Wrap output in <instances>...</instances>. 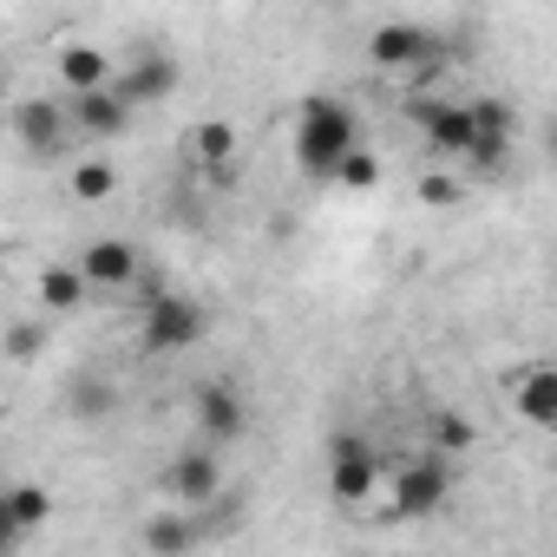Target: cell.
<instances>
[{
    "label": "cell",
    "instance_id": "6da1fadb",
    "mask_svg": "<svg viewBox=\"0 0 557 557\" xmlns=\"http://www.w3.org/2000/svg\"><path fill=\"white\" fill-rule=\"evenodd\" d=\"M348 151H355V112L342 99H329V92L302 99V112H296V158H302V171L309 177H335V164Z\"/></svg>",
    "mask_w": 557,
    "mask_h": 557
},
{
    "label": "cell",
    "instance_id": "7a4b0ae2",
    "mask_svg": "<svg viewBox=\"0 0 557 557\" xmlns=\"http://www.w3.org/2000/svg\"><path fill=\"white\" fill-rule=\"evenodd\" d=\"M203 329H210V315H203V302H190V296L151 289L145 309H138V348H145V355H190V348L203 342Z\"/></svg>",
    "mask_w": 557,
    "mask_h": 557
},
{
    "label": "cell",
    "instance_id": "3957f363",
    "mask_svg": "<svg viewBox=\"0 0 557 557\" xmlns=\"http://www.w3.org/2000/svg\"><path fill=\"white\" fill-rule=\"evenodd\" d=\"M446 498H453V459L420 453V459H407V466L394 472V498H387V511H394V518H426V511H440Z\"/></svg>",
    "mask_w": 557,
    "mask_h": 557
},
{
    "label": "cell",
    "instance_id": "277c9868",
    "mask_svg": "<svg viewBox=\"0 0 557 557\" xmlns=\"http://www.w3.org/2000/svg\"><path fill=\"white\" fill-rule=\"evenodd\" d=\"M14 138H21V151H27L34 164H53V158L66 151V138H73L66 99H21V106H14Z\"/></svg>",
    "mask_w": 557,
    "mask_h": 557
},
{
    "label": "cell",
    "instance_id": "5b68a950",
    "mask_svg": "<svg viewBox=\"0 0 557 557\" xmlns=\"http://www.w3.org/2000/svg\"><path fill=\"white\" fill-rule=\"evenodd\" d=\"M190 420H197V433H203L210 446H236V440L249 433V400H243L230 381H203V387L190 394Z\"/></svg>",
    "mask_w": 557,
    "mask_h": 557
},
{
    "label": "cell",
    "instance_id": "8992f818",
    "mask_svg": "<svg viewBox=\"0 0 557 557\" xmlns=\"http://www.w3.org/2000/svg\"><path fill=\"white\" fill-rule=\"evenodd\" d=\"M374 485H381L374 446H368L361 433H335V446H329V492H335L342 505H361Z\"/></svg>",
    "mask_w": 557,
    "mask_h": 557
},
{
    "label": "cell",
    "instance_id": "52a82bcc",
    "mask_svg": "<svg viewBox=\"0 0 557 557\" xmlns=\"http://www.w3.org/2000/svg\"><path fill=\"white\" fill-rule=\"evenodd\" d=\"M164 485H171L177 511H190V518H197V511H210V505H216V492H223V466H216V453H203V446L190 453V446H184V453L164 466Z\"/></svg>",
    "mask_w": 557,
    "mask_h": 557
},
{
    "label": "cell",
    "instance_id": "ba28073f",
    "mask_svg": "<svg viewBox=\"0 0 557 557\" xmlns=\"http://www.w3.org/2000/svg\"><path fill=\"white\" fill-rule=\"evenodd\" d=\"M73 269L86 275V289H132V283H138V269H145V256H138L125 236H99V243L79 249Z\"/></svg>",
    "mask_w": 557,
    "mask_h": 557
},
{
    "label": "cell",
    "instance_id": "9c48e42d",
    "mask_svg": "<svg viewBox=\"0 0 557 557\" xmlns=\"http://www.w3.org/2000/svg\"><path fill=\"white\" fill-rule=\"evenodd\" d=\"M433 53H440V34H426V27H413V21H381L374 40H368V60H374L381 73L420 66V60H433Z\"/></svg>",
    "mask_w": 557,
    "mask_h": 557
},
{
    "label": "cell",
    "instance_id": "30bf717a",
    "mask_svg": "<svg viewBox=\"0 0 557 557\" xmlns=\"http://www.w3.org/2000/svg\"><path fill=\"white\" fill-rule=\"evenodd\" d=\"M177 79H184V73H177V60H171V53H138V60H132V73H125L112 92H119V106H125V112H145V106H164V99L177 92Z\"/></svg>",
    "mask_w": 557,
    "mask_h": 557
},
{
    "label": "cell",
    "instance_id": "8fae6325",
    "mask_svg": "<svg viewBox=\"0 0 557 557\" xmlns=\"http://www.w3.org/2000/svg\"><path fill=\"white\" fill-rule=\"evenodd\" d=\"M511 407L531 433H550L557 426V368L550 361H524L511 374Z\"/></svg>",
    "mask_w": 557,
    "mask_h": 557
},
{
    "label": "cell",
    "instance_id": "7c38bea8",
    "mask_svg": "<svg viewBox=\"0 0 557 557\" xmlns=\"http://www.w3.org/2000/svg\"><path fill=\"white\" fill-rule=\"evenodd\" d=\"M407 112H413V125L426 132V145H433L440 158H466V145H472L466 106H453V99H413Z\"/></svg>",
    "mask_w": 557,
    "mask_h": 557
},
{
    "label": "cell",
    "instance_id": "4fadbf2b",
    "mask_svg": "<svg viewBox=\"0 0 557 557\" xmlns=\"http://www.w3.org/2000/svg\"><path fill=\"white\" fill-rule=\"evenodd\" d=\"M66 125H73L79 138H119V132L132 125V112H125L119 92L106 86V92H79V99H66Z\"/></svg>",
    "mask_w": 557,
    "mask_h": 557
},
{
    "label": "cell",
    "instance_id": "5bb4252c",
    "mask_svg": "<svg viewBox=\"0 0 557 557\" xmlns=\"http://www.w3.org/2000/svg\"><path fill=\"white\" fill-rule=\"evenodd\" d=\"M66 413H73L79 426H112V413H119V387H112V374H99V368L73 374V381H66Z\"/></svg>",
    "mask_w": 557,
    "mask_h": 557
},
{
    "label": "cell",
    "instance_id": "9a60e30c",
    "mask_svg": "<svg viewBox=\"0 0 557 557\" xmlns=\"http://www.w3.org/2000/svg\"><path fill=\"white\" fill-rule=\"evenodd\" d=\"M138 544H145L151 557H190V550L203 544V524H197L190 511H158V518L138 524Z\"/></svg>",
    "mask_w": 557,
    "mask_h": 557
},
{
    "label": "cell",
    "instance_id": "2e32d148",
    "mask_svg": "<svg viewBox=\"0 0 557 557\" xmlns=\"http://www.w3.org/2000/svg\"><path fill=\"white\" fill-rule=\"evenodd\" d=\"M79 302H86V275L73 262H47L40 269V309L47 315H73Z\"/></svg>",
    "mask_w": 557,
    "mask_h": 557
},
{
    "label": "cell",
    "instance_id": "e0dca14e",
    "mask_svg": "<svg viewBox=\"0 0 557 557\" xmlns=\"http://www.w3.org/2000/svg\"><path fill=\"white\" fill-rule=\"evenodd\" d=\"M106 53L99 47H66L60 53V79H66V99H79V92H106Z\"/></svg>",
    "mask_w": 557,
    "mask_h": 557
},
{
    "label": "cell",
    "instance_id": "ac0fdd59",
    "mask_svg": "<svg viewBox=\"0 0 557 557\" xmlns=\"http://www.w3.org/2000/svg\"><path fill=\"white\" fill-rule=\"evenodd\" d=\"M0 498H8V511H14V524H21V537L47 531V518H53V492H47V485H8Z\"/></svg>",
    "mask_w": 557,
    "mask_h": 557
},
{
    "label": "cell",
    "instance_id": "d6986e66",
    "mask_svg": "<svg viewBox=\"0 0 557 557\" xmlns=\"http://www.w3.org/2000/svg\"><path fill=\"white\" fill-rule=\"evenodd\" d=\"M184 151H190L197 164H210V171H223V164L236 158V132H230L223 119H203V125H197V132L184 138Z\"/></svg>",
    "mask_w": 557,
    "mask_h": 557
},
{
    "label": "cell",
    "instance_id": "ffe728a7",
    "mask_svg": "<svg viewBox=\"0 0 557 557\" xmlns=\"http://www.w3.org/2000/svg\"><path fill=\"white\" fill-rule=\"evenodd\" d=\"M466 119H472V138H511L518 132V112L505 106V99H466Z\"/></svg>",
    "mask_w": 557,
    "mask_h": 557
},
{
    "label": "cell",
    "instance_id": "44dd1931",
    "mask_svg": "<svg viewBox=\"0 0 557 557\" xmlns=\"http://www.w3.org/2000/svg\"><path fill=\"white\" fill-rule=\"evenodd\" d=\"M112 190H119V171H112L106 158H79V164H73V197H79V203H106Z\"/></svg>",
    "mask_w": 557,
    "mask_h": 557
},
{
    "label": "cell",
    "instance_id": "7402d4cb",
    "mask_svg": "<svg viewBox=\"0 0 557 557\" xmlns=\"http://www.w3.org/2000/svg\"><path fill=\"white\" fill-rule=\"evenodd\" d=\"M472 440H479V426L466 420V413H433V453L440 459H459V453H472Z\"/></svg>",
    "mask_w": 557,
    "mask_h": 557
},
{
    "label": "cell",
    "instance_id": "603a6c76",
    "mask_svg": "<svg viewBox=\"0 0 557 557\" xmlns=\"http://www.w3.org/2000/svg\"><path fill=\"white\" fill-rule=\"evenodd\" d=\"M0 348H8V361H40L47 355V329L40 322H8V342H0Z\"/></svg>",
    "mask_w": 557,
    "mask_h": 557
},
{
    "label": "cell",
    "instance_id": "cb8c5ba5",
    "mask_svg": "<svg viewBox=\"0 0 557 557\" xmlns=\"http://www.w3.org/2000/svg\"><path fill=\"white\" fill-rule=\"evenodd\" d=\"M335 184H348V190H374V184H381V158L355 145V151L335 164Z\"/></svg>",
    "mask_w": 557,
    "mask_h": 557
},
{
    "label": "cell",
    "instance_id": "d4e9b609",
    "mask_svg": "<svg viewBox=\"0 0 557 557\" xmlns=\"http://www.w3.org/2000/svg\"><path fill=\"white\" fill-rule=\"evenodd\" d=\"M511 158V138H472L466 145V164H479V171H498Z\"/></svg>",
    "mask_w": 557,
    "mask_h": 557
},
{
    "label": "cell",
    "instance_id": "484cf974",
    "mask_svg": "<svg viewBox=\"0 0 557 557\" xmlns=\"http://www.w3.org/2000/svg\"><path fill=\"white\" fill-rule=\"evenodd\" d=\"M420 197L433 203V210H453L466 190H459V177H446V171H433V177H420Z\"/></svg>",
    "mask_w": 557,
    "mask_h": 557
},
{
    "label": "cell",
    "instance_id": "4316f807",
    "mask_svg": "<svg viewBox=\"0 0 557 557\" xmlns=\"http://www.w3.org/2000/svg\"><path fill=\"white\" fill-rule=\"evenodd\" d=\"M27 537H21V524H14V511H8V498H0V557H14Z\"/></svg>",
    "mask_w": 557,
    "mask_h": 557
},
{
    "label": "cell",
    "instance_id": "83f0119b",
    "mask_svg": "<svg viewBox=\"0 0 557 557\" xmlns=\"http://www.w3.org/2000/svg\"><path fill=\"white\" fill-rule=\"evenodd\" d=\"M0 492H8V479H0Z\"/></svg>",
    "mask_w": 557,
    "mask_h": 557
}]
</instances>
